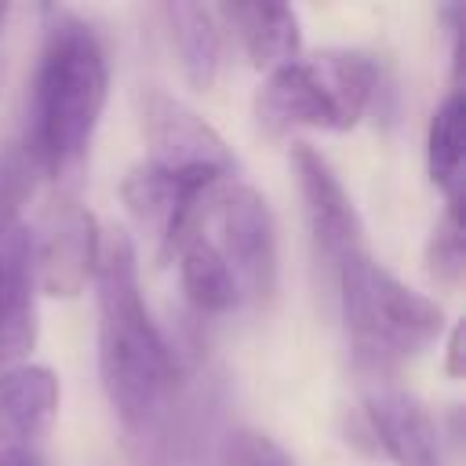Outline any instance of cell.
Wrapping results in <instances>:
<instances>
[{
    "mask_svg": "<svg viewBox=\"0 0 466 466\" xmlns=\"http://www.w3.org/2000/svg\"><path fill=\"white\" fill-rule=\"evenodd\" d=\"M466 266V244H462V204H448L437 218L430 240H426V269L437 284L459 288Z\"/></svg>",
    "mask_w": 466,
    "mask_h": 466,
    "instance_id": "17",
    "label": "cell"
},
{
    "mask_svg": "<svg viewBox=\"0 0 466 466\" xmlns=\"http://www.w3.org/2000/svg\"><path fill=\"white\" fill-rule=\"evenodd\" d=\"M379 62L364 51H320L273 69L258 91L255 113L269 135L291 127L350 131L379 91Z\"/></svg>",
    "mask_w": 466,
    "mask_h": 466,
    "instance_id": "5",
    "label": "cell"
},
{
    "mask_svg": "<svg viewBox=\"0 0 466 466\" xmlns=\"http://www.w3.org/2000/svg\"><path fill=\"white\" fill-rule=\"evenodd\" d=\"M371 379L375 382L368 386L364 415L382 451L397 466H448L441 426L433 422L426 404L408 390L393 386L386 375H371Z\"/></svg>",
    "mask_w": 466,
    "mask_h": 466,
    "instance_id": "11",
    "label": "cell"
},
{
    "mask_svg": "<svg viewBox=\"0 0 466 466\" xmlns=\"http://www.w3.org/2000/svg\"><path fill=\"white\" fill-rule=\"evenodd\" d=\"M193 226L215 244L233 284L240 291V306L269 302L277 291V218L269 200L244 182H218L204 193Z\"/></svg>",
    "mask_w": 466,
    "mask_h": 466,
    "instance_id": "6",
    "label": "cell"
},
{
    "mask_svg": "<svg viewBox=\"0 0 466 466\" xmlns=\"http://www.w3.org/2000/svg\"><path fill=\"white\" fill-rule=\"evenodd\" d=\"M98 244L102 233L95 215L73 197L55 193L29 226V258H33L36 288L58 299L80 295L95 277Z\"/></svg>",
    "mask_w": 466,
    "mask_h": 466,
    "instance_id": "8",
    "label": "cell"
},
{
    "mask_svg": "<svg viewBox=\"0 0 466 466\" xmlns=\"http://www.w3.org/2000/svg\"><path fill=\"white\" fill-rule=\"evenodd\" d=\"M218 22L229 25L258 69H280L302 55V29L299 15L288 4H226L215 7Z\"/></svg>",
    "mask_w": 466,
    "mask_h": 466,
    "instance_id": "13",
    "label": "cell"
},
{
    "mask_svg": "<svg viewBox=\"0 0 466 466\" xmlns=\"http://www.w3.org/2000/svg\"><path fill=\"white\" fill-rule=\"evenodd\" d=\"M40 18L22 160L29 171L62 178L91 149L109 95V58L98 29L76 11L40 7Z\"/></svg>",
    "mask_w": 466,
    "mask_h": 466,
    "instance_id": "1",
    "label": "cell"
},
{
    "mask_svg": "<svg viewBox=\"0 0 466 466\" xmlns=\"http://www.w3.org/2000/svg\"><path fill=\"white\" fill-rule=\"evenodd\" d=\"M233 433L226 379L200 353H186L171 390L120 430V444L135 466H222Z\"/></svg>",
    "mask_w": 466,
    "mask_h": 466,
    "instance_id": "3",
    "label": "cell"
},
{
    "mask_svg": "<svg viewBox=\"0 0 466 466\" xmlns=\"http://www.w3.org/2000/svg\"><path fill=\"white\" fill-rule=\"evenodd\" d=\"M462 116H466L462 91L451 87L444 102L433 109L430 135H426L430 178L448 197V204H462Z\"/></svg>",
    "mask_w": 466,
    "mask_h": 466,
    "instance_id": "16",
    "label": "cell"
},
{
    "mask_svg": "<svg viewBox=\"0 0 466 466\" xmlns=\"http://www.w3.org/2000/svg\"><path fill=\"white\" fill-rule=\"evenodd\" d=\"M178 255V280L182 291L189 299V306L204 317H218V313H233L240 309V291L233 284V273L226 269L222 255L215 251V244L189 222L186 237L175 248Z\"/></svg>",
    "mask_w": 466,
    "mask_h": 466,
    "instance_id": "15",
    "label": "cell"
},
{
    "mask_svg": "<svg viewBox=\"0 0 466 466\" xmlns=\"http://www.w3.org/2000/svg\"><path fill=\"white\" fill-rule=\"evenodd\" d=\"M291 167H295L309 237H313V248H317L328 277H335L342 266L371 255L360 211H357L353 197L346 193L342 178L335 175V167L309 142H291Z\"/></svg>",
    "mask_w": 466,
    "mask_h": 466,
    "instance_id": "7",
    "label": "cell"
},
{
    "mask_svg": "<svg viewBox=\"0 0 466 466\" xmlns=\"http://www.w3.org/2000/svg\"><path fill=\"white\" fill-rule=\"evenodd\" d=\"M222 466H295V459L273 437L255 433V430H237L226 448Z\"/></svg>",
    "mask_w": 466,
    "mask_h": 466,
    "instance_id": "18",
    "label": "cell"
},
{
    "mask_svg": "<svg viewBox=\"0 0 466 466\" xmlns=\"http://www.w3.org/2000/svg\"><path fill=\"white\" fill-rule=\"evenodd\" d=\"M142 131L149 157L146 164L164 167L182 178L200 182H226L237 167L226 138L182 98L167 91H149L142 102Z\"/></svg>",
    "mask_w": 466,
    "mask_h": 466,
    "instance_id": "9",
    "label": "cell"
},
{
    "mask_svg": "<svg viewBox=\"0 0 466 466\" xmlns=\"http://www.w3.org/2000/svg\"><path fill=\"white\" fill-rule=\"evenodd\" d=\"M167 40L189 87L208 91L222 69V22L204 4H164L160 7Z\"/></svg>",
    "mask_w": 466,
    "mask_h": 466,
    "instance_id": "14",
    "label": "cell"
},
{
    "mask_svg": "<svg viewBox=\"0 0 466 466\" xmlns=\"http://www.w3.org/2000/svg\"><path fill=\"white\" fill-rule=\"evenodd\" d=\"M58 419V379L44 364L0 371V466H47Z\"/></svg>",
    "mask_w": 466,
    "mask_h": 466,
    "instance_id": "10",
    "label": "cell"
},
{
    "mask_svg": "<svg viewBox=\"0 0 466 466\" xmlns=\"http://www.w3.org/2000/svg\"><path fill=\"white\" fill-rule=\"evenodd\" d=\"M331 284L357 357L371 375H386L397 360L422 353L444 331V309L397 280L375 255L342 266Z\"/></svg>",
    "mask_w": 466,
    "mask_h": 466,
    "instance_id": "4",
    "label": "cell"
},
{
    "mask_svg": "<svg viewBox=\"0 0 466 466\" xmlns=\"http://www.w3.org/2000/svg\"><path fill=\"white\" fill-rule=\"evenodd\" d=\"M98 371L120 430L149 415L182 371V357L149 317L138 284V251L127 229H106L95 266Z\"/></svg>",
    "mask_w": 466,
    "mask_h": 466,
    "instance_id": "2",
    "label": "cell"
},
{
    "mask_svg": "<svg viewBox=\"0 0 466 466\" xmlns=\"http://www.w3.org/2000/svg\"><path fill=\"white\" fill-rule=\"evenodd\" d=\"M448 375L459 379L462 375V328L455 324L451 335H448Z\"/></svg>",
    "mask_w": 466,
    "mask_h": 466,
    "instance_id": "19",
    "label": "cell"
},
{
    "mask_svg": "<svg viewBox=\"0 0 466 466\" xmlns=\"http://www.w3.org/2000/svg\"><path fill=\"white\" fill-rule=\"evenodd\" d=\"M208 189H211V182L182 178V175H171V171L153 167L146 160L135 164L120 182V197H124L127 211L138 218L142 229H149L160 240L164 255L175 251L178 240L186 237V229H189V222H193Z\"/></svg>",
    "mask_w": 466,
    "mask_h": 466,
    "instance_id": "12",
    "label": "cell"
}]
</instances>
